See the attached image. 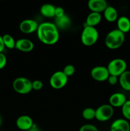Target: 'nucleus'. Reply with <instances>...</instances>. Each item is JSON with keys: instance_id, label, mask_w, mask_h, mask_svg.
Returning <instances> with one entry per match:
<instances>
[{"instance_id": "f257e3e1", "label": "nucleus", "mask_w": 130, "mask_h": 131, "mask_svg": "<svg viewBox=\"0 0 130 131\" xmlns=\"http://www.w3.org/2000/svg\"><path fill=\"white\" fill-rule=\"evenodd\" d=\"M39 40L47 45H53L59 39V32L54 23L45 22L38 26L36 31Z\"/></svg>"}, {"instance_id": "f03ea898", "label": "nucleus", "mask_w": 130, "mask_h": 131, "mask_svg": "<svg viewBox=\"0 0 130 131\" xmlns=\"http://www.w3.org/2000/svg\"><path fill=\"white\" fill-rule=\"evenodd\" d=\"M125 40V34L115 29L108 32L105 40V43L108 48L110 49H117L124 43Z\"/></svg>"}, {"instance_id": "7ed1b4c3", "label": "nucleus", "mask_w": 130, "mask_h": 131, "mask_svg": "<svg viewBox=\"0 0 130 131\" xmlns=\"http://www.w3.org/2000/svg\"><path fill=\"white\" fill-rule=\"evenodd\" d=\"M99 33L96 27L85 26L81 33L82 43L85 46H91L96 43Z\"/></svg>"}, {"instance_id": "20e7f679", "label": "nucleus", "mask_w": 130, "mask_h": 131, "mask_svg": "<svg viewBox=\"0 0 130 131\" xmlns=\"http://www.w3.org/2000/svg\"><path fill=\"white\" fill-rule=\"evenodd\" d=\"M12 86L17 93L22 95L28 94L33 90L32 81L25 77H19L14 79Z\"/></svg>"}, {"instance_id": "39448f33", "label": "nucleus", "mask_w": 130, "mask_h": 131, "mask_svg": "<svg viewBox=\"0 0 130 131\" xmlns=\"http://www.w3.org/2000/svg\"><path fill=\"white\" fill-rule=\"evenodd\" d=\"M110 75L119 77L127 69L126 61L121 58H115L111 60L107 67Z\"/></svg>"}, {"instance_id": "423d86ee", "label": "nucleus", "mask_w": 130, "mask_h": 131, "mask_svg": "<svg viewBox=\"0 0 130 131\" xmlns=\"http://www.w3.org/2000/svg\"><path fill=\"white\" fill-rule=\"evenodd\" d=\"M68 78L62 71H57L54 73L50 78V84L54 89L59 90L66 85Z\"/></svg>"}, {"instance_id": "0eeeda50", "label": "nucleus", "mask_w": 130, "mask_h": 131, "mask_svg": "<svg viewBox=\"0 0 130 131\" xmlns=\"http://www.w3.org/2000/svg\"><path fill=\"white\" fill-rule=\"evenodd\" d=\"M113 107L110 104H103L96 110L95 118L99 122H107L113 115Z\"/></svg>"}, {"instance_id": "6e6552de", "label": "nucleus", "mask_w": 130, "mask_h": 131, "mask_svg": "<svg viewBox=\"0 0 130 131\" xmlns=\"http://www.w3.org/2000/svg\"><path fill=\"white\" fill-rule=\"evenodd\" d=\"M90 75L94 80L102 82L108 79L110 74L106 67L96 66L90 70Z\"/></svg>"}, {"instance_id": "1a4fd4ad", "label": "nucleus", "mask_w": 130, "mask_h": 131, "mask_svg": "<svg viewBox=\"0 0 130 131\" xmlns=\"http://www.w3.org/2000/svg\"><path fill=\"white\" fill-rule=\"evenodd\" d=\"M39 24L33 19H25L23 20L19 25V29L22 33L25 34H30L36 31Z\"/></svg>"}, {"instance_id": "9d476101", "label": "nucleus", "mask_w": 130, "mask_h": 131, "mask_svg": "<svg viewBox=\"0 0 130 131\" xmlns=\"http://www.w3.org/2000/svg\"><path fill=\"white\" fill-rule=\"evenodd\" d=\"M34 124L33 119L28 115L20 116L16 120V125L17 128L23 131H28Z\"/></svg>"}, {"instance_id": "9b49d317", "label": "nucleus", "mask_w": 130, "mask_h": 131, "mask_svg": "<svg viewBox=\"0 0 130 131\" xmlns=\"http://www.w3.org/2000/svg\"><path fill=\"white\" fill-rule=\"evenodd\" d=\"M87 6L91 12L101 14L105 11L108 5L105 0H89Z\"/></svg>"}, {"instance_id": "f8f14e48", "label": "nucleus", "mask_w": 130, "mask_h": 131, "mask_svg": "<svg viewBox=\"0 0 130 131\" xmlns=\"http://www.w3.org/2000/svg\"><path fill=\"white\" fill-rule=\"evenodd\" d=\"M34 43L31 40L28 38H20L16 40L15 49L24 52H29L34 49Z\"/></svg>"}, {"instance_id": "ddd939ff", "label": "nucleus", "mask_w": 130, "mask_h": 131, "mask_svg": "<svg viewBox=\"0 0 130 131\" xmlns=\"http://www.w3.org/2000/svg\"><path fill=\"white\" fill-rule=\"evenodd\" d=\"M126 101V97L124 93L117 92L112 94L109 97V104L113 107H122Z\"/></svg>"}, {"instance_id": "4468645a", "label": "nucleus", "mask_w": 130, "mask_h": 131, "mask_svg": "<svg viewBox=\"0 0 130 131\" xmlns=\"http://www.w3.org/2000/svg\"><path fill=\"white\" fill-rule=\"evenodd\" d=\"M110 131H130V124L124 118L117 119L111 124Z\"/></svg>"}, {"instance_id": "2eb2a0df", "label": "nucleus", "mask_w": 130, "mask_h": 131, "mask_svg": "<svg viewBox=\"0 0 130 131\" xmlns=\"http://www.w3.org/2000/svg\"><path fill=\"white\" fill-rule=\"evenodd\" d=\"M54 24L58 28V29H67L71 26V19L68 15L64 14L63 16L61 17L55 18Z\"/></svg>"}, {"instance_id": "dca6fc26", "label": "nucleus", "mask_w": 130, "mask_h": 131, "mask_svg": "<svg viewBox=\"0 0 130 131\" xmlns=\"http://www.w3.org/2000/svg\"><path fill=\"white\" fill-rule=\"evenodd\" d=\"M117 29L123 33H128L130 31V20L126 16H121L117 20Z\"/></svg>"}, {"instance_id": "f3484780", "label": "nucleus", "mask_w": 130, "mask_h": 131, "mask_svg": "<svg viewBox=\"0 0 130 131\" xmlns=\"http://www.w3.org/2000/svg\"><path fill=\"white\" fill-rule=\"evenodd\" d=\"M101 19L102 16L101 14L91 12L87 17L86 20H85V24H86L85 26L96 27V26L99 24V23L101 20Z\"/></svg>"}, {"instance_id": "a211bd4d", "label": "nucleus", "mask_w": 130, "mask_h": 131, "mask_svg": "<svg viewBox=\"0 0 130 131\" xmlns=\"http://www.w3.org/2000/svg\"><path fill=\"white\" fill-rule=\"evenodd\" d=\"M105 19L110 23H113L118 19V12L113 6H108L103 12Z\"/></svg>"}, {"instance_id": "6ab92c4d", "label": "nucleus", "mask_w": 130, "mask_h": 131, "mask_svg": "<svg viewBox=\"0 0 130 131\" xmlns=\"http://www.w3.org/2000/svg\"><path fill=\"white\" fill-rule=\"evenodd\" d=\"M119 82L122 89L130 92V70H127L122 73L119 77Z\"/></svg>"}, {"instance_id": "aec40b11", "label": "nucleus", "mask_w": 130, "mask_h": 131, "mask_svg": "<svg viewBox=\"0 0 130 131\" xmlns=\"http://www.w3.org/2000/svg\"><path fill=\"white\" fill-rule=\"evenodd\" d=\"M56 6L50 3L43 4L40 8V13L43 16L47 18L55 17Z\"/></svg>"}, {"instance_id": "412c9836", "label": "nucleus", "mask_w": 130, "mask_h": 131, "mask_svg": "<svg viewBox=\"0 0 130 131\" xmlns=\"http://www.w3.org/2000/svg\"><path fill=\"white\" fill-rule=\"evenodd\" d=\"M2 37L5 47L9 49H13L15 48L16 40H15L12 36L9 34H5L3 35Z\"/></svg>"}, {"instance_id": "4be33fe9", "label": "nucleus", "mask_w": 130, "mask_h": 131, "mask_svg": "<svg viewBox=\"0 0 130 131\" xmlns=\"http://www.w3.org/2000/svg\"><path fill=\"white\" fill-rule=\"evenodd\" d=\"M82 117L86 120H91L95 118L96 110L92 107H86L82 113Z\"/></svg>"}, {"instance_id": "5701e85b", "label": "nucleus", "mask_w": 130, "mask_h": 131, "mask_svg": "<svg viewBox=\"0 0 130 131\" xmlns=\"http://www.w3.org/2000/svg\"><path fill=\"white\" fill-rule=\"evenodd\" d=\"M121 108H122V115L124 117V119L130 120V99L127 100Z\"/></svg>"}, {"instance_id": "b1692460", "label": "nucleus", "mask_w": 130, "mask_h": 131, "mask_svg": "<svg viewBox=\"0 0 130 131\" xmlns=\"http://www.w3.org/2000/svg\"><path fill=\"white\" fill-rule=\"evenodd\" d=\"M62 72L68 78V77H70L73 75L74 73L75 72V67L73 65L69 64V65H66L64 67Z\"/></svg>"}, {"instance_id": "393cba45", "label": "nucleus", "mask_w": 130, "mask_h": 131, "mask_svg": "<svg viewBox=\"0 0 130 131\" xmlns=\"http://www.w3.org/2000/svg\"><path fill=\"white\" fill-rule=\"evenodd\" d=\"M79 131H99L98 128L92 124H85L79 129Z\"/></svg>"}, {"instance_id": "a878e982", "label": "nucleus", "mask_w": 130, "mask_h": 131, "mask_svg": "<svg viewBox=\"0 0 130 131\" xmlns=\"http://www.w3.org/2000/svg\"><path fill=\"white\" fill-rule=\"evenodd\" d=\"M43 86V82L40 80H34L32 81V88L34 90H40Z\"/></svg>"}, {"instance_id": "bb28decb", "label": "nucleus", "mask_w": 130, "mask_h": 131, "mask_svg": "<svg viewBox=\"0 0 130 131\" xmlns=\"http://www.w3.org/2000/svg\"><path fill=\"white\" fill-rule=\"evenodd\" d=\"M6 62H7V59H6V56L5 54L1 52L0 53V70L5 68L6 65Z\"/></svg>"}, {"instance_id": "cd10ccee", "label": "nucleus", "mask_w": 130, "mask_h": 131, "mask_svg": "<svg viewBox=\"0 0 130 131\" xmlns=\"http://www.w3.org/2000/svg\"><path fill=\"white\" fill-rule=\"evenodd\" d=\"M64 14V10L62 7H61V6L56 7V10H55V18L61 17L63 16Z\"/></svg>"}, {"instance_id": "c85d7f7f", "label": "nucleus", "mask_w": 130, "mask_h": 131, "mask_svg": "<svg viewBox=\"0 0 130 131\" xmlns=\"http://www.w3.org/2000/svg\"><path fill=\"white\" fill-rule=\"evenodd\" d=\"M108 83H109L110 85H115V84H117L119 81V77L115 76V75H110L109 77H108Z\"/></svg>"}, {"instance_id": "c756f323", "label": "nucleus", "mask_w": 130, "mask_h": 131, "mask_svg": "<svg viewBox=\"0 0 130 131\" xmlns=\"http://www.w3.org/2000/svg\"><path fill=\"white\" fill-rule=\"evenodd\" d=\"M5 45H4L3 40L2 36L0 35V53L3 52L4 49H5Z\"/></svg>"}, {"instance_id": "7c9ffc66", "label": "nucleus", "mask_w": 130, "mask_h": 131, "mask_svg": "<svg viewBox=\"0 0 130 131\" xmlns=\"http://www.w3.org/2000/svg\"><path fill=\"white\" fill-rule=\"evenodd\" d=\"M28 131H41V130L39 128V127H38L36 124H34L33 126H32Z\"/></svg>"}, {"instance_id": "2f4dec72", "label": "nucleus", "mask_w": 130, "mask_h": 131, "mask_svg": "<svg viewBox=\"0 0 130 131\" xmlns=\"http://www.w3.org/2000/svg\"><path fill=\"white\" fill-rule=\"evenodd\" d=\"M1 124H2V118H1V116L0 115V126L1 125Z\"/></svg>"}]
</instances>
